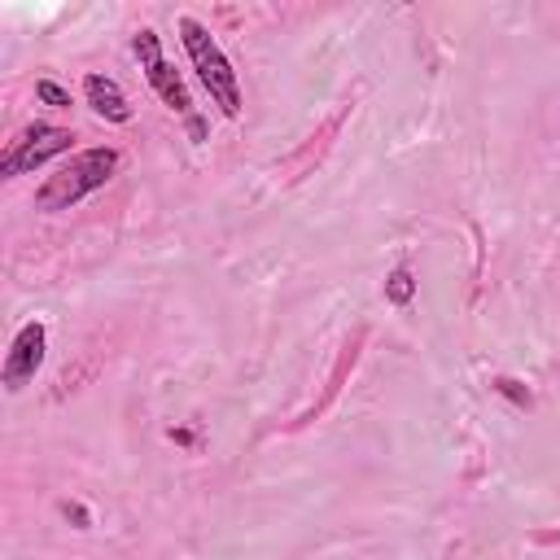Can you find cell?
Masks as SVG:
<instances>
[{
	"instance_id": "10",
	"label": "cell",
	"mask_w": 560,
	"mask_h": 560,
	"mask_svg": "<svg viewBox=\"0 0 560 560\" xmlns=\"http://www.w3.org/2000/svg\"><path fill=\"white\" fill-rule=\"evenodd\" d=\"M61 512H66V516H70V521H74V529H88V525H92V516H88V512H83V508H79V503H66V508H61Z\"/></svg>"
},
{
	"instance_id": "1",
	"label": "cell",
	"mask_w": 560,
	"mask_h": 560,
	"mask_svg": "<svg viewBox=\"0 0 560 560\" xmlns=\"http://www.w3.org/2000/svg\"><path fill=\"white\" fill-rule=\"evenodd\" d=\"M118 162H122V153L109 149V144H96V149L74 153L70 162H61V166L35 188V206H39V210H70V206H79L83 197H92L96 188H105V184L114 179Z\"/></svg>"
},
{
	"instance_id": "9",
	"label": "cell",
	"mask_w": 560,
	"mask_h": 560,
	"mask_svg": "<svg viewBox=\"0 0 560 560\" xmlns=\"http://www.w3.org/2000/svg\"><path fill=\"white\" fill-rule=\"evenodd\" d=\"M494 389L503 394V398H512V402H521V407H529V389H521V381H494Z\"/></svg>"
},
{
	"instance_id": "6",
	"label": "cell",
	"mask_w": 560,
	"mask_h": 560,
	"mask_svg": "<svg viewBox=\"0 0 560 560\" xmlns=\"http://www.w3.org/2000/svg\"><path fill=\"white\" fill-rule=\"evenodd\" d=\"M83 96H88L92 114H101L105 122H131V101L109 74H88L83 79Z\"/></svg>"
},
{
	"instance_id": "3",
	"label": "cell",
	"mask_w": 560,
	"mask_h": 560,
	"mask_svg": "<svg viewBox=\"0 0 560 560\" xmlns=\"http://www.w3.org/2000/svg\"><path fill=\"white\" fill-rule=\"evenodd\" d=\"M70 140H74V136H70L66 127L31 122V127H22V131L9 140V149H4V158H0V175H4V179H18V175H26V171H39V166L52 162L57 153H66Z\"/></svg>"
},
{
	"instance_id": "2",
	"label": "cell",
	"mask_w": 560,
	"mask_h": 560,
	"mask_svg": "<svg viewBox=\"0 0 560 560\" xmlns=\"http://www.w3.org/2000/svg\"><path fill=\"white\" fill-rule=\"evenodd\" d=\"M179 39H184V52H188L201 88L219 105V114L223 118H236L241 114V83H236V70H232L228 52L219 48V39L197 18H179Z\"/></svg>"
},
{
	"instance_id": "4",
	"label": "cell",
	"mask_w": 560,
	"mask_h": 560,
	"mask_svg": "<svg viewBox=\"0 0 560 560\" xmlns=\"http://www.w3.org/2000/svg\"><path fill=\"white\" fill-rule=\"evenodd\" d=\"M131 48H136V57H140V70H144V79H149V88L175 109V114H184L188 122H192V101H188V88H184V79L171 70V61L162 57V39H158V31H136V39H131Z\"/></svg>"
},
{
	"instance_id": "8",
	"label": "cell",
	"mask_w": 560,
	"mask_h": 560,
	"mask_svg": "<svg viewBox=\"0 0 560 560\" xmlns=\"http://www.w3.org/2000/svg\"><path fill=\"white\" fill-rule=\"evenodd\" d=\"M35 101H44V105H52V109H70V92H66L57 79H39V83H35Z\"/></svg>"
},
{
	"instance_id": "7",
	"label": "cell",
	"mask_w": 560,
	"mask_h": 560,
	"mask_svg": "<svg viewBox=\"0 0 560 560\" xmlns=\"http://www.w3.org/2000/svg\"><path fill=\"white\" fill-rule=\"evenodd\" d=\"M385 298H389L394 306H407V302L416 298V276H411V267H394V271H389V280H385Z\"/></svg>"
},
{
	"instance_id": "5",
	"label": "cell",
	"mask_w": 560,
	"mask_h": 560,
	"mask_svg": "<svg viewBox=\"0 0 560 560\" xmlns=\"http://www.w3.org/2000/svg\"><path fill=\"white\" fill-rule=\"evenodd\" d=\"M44 350H48V328H44L39 319L22 324L18 337L9 341L4 372H0V381H4L9 394H22V389L35 381V372H39V363H44Z\"/></svg>"
}]
</instances>
